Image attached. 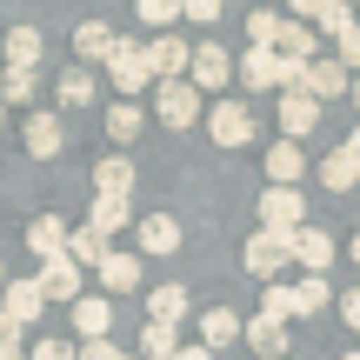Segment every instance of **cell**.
I'll return each instance as SVG.
<instances>
[{"label": "cell", "mask_w": 360, "mask_h": 360, "mask_svg": "<svg viewBox=\"0 0 360 360\" xmlns=\"http://www.w3.org/2000/svg\"><path fill=\"white\" fill-rule=\"evenodd\" d=\"M287 260H294V233H274V227H260L254 240L240 247V267L254 274V281H274Z\"/></svg>", "instance_id": "obj_1"}, {"label": "cell", "mask_w": 360, "mask_h": 360, "mask_svg": "<svg viewBox=\"0 0 360 360\" xmlns=\"http://www.w3.org/2000/svg\"><path fill=\"white\" fill-rule=\"evenodd\" d=\"M154 114H160V127H193L200 120V94L187 80H154Z\"/></svg>", "instance_id": "obj_2"}, {"label": "cell", "mask_w": 360, "mask_h": 360, "mask_svg": "<svg viewBox=\"0 0 360 360\" xmlns=\"http://www.w3.org/2000/svg\"><path fill=\"white\" fill-rule=\"evenodd\" d=\"M141 53H147V74H154V80H187L193 40H180V34H154V47H141Z\"/></svg>", "instance_id": "obj_3"}, {"label": "cell", "mask_w": 360, "mask_h": 360, "mask_svg": "<svg viewBox=\"0 0 360 360\" xmlns=\"http://www.w3.org/2000/svg\"><path fill=\"white\" fill-rule=\"evenodd\" d=\"M207 134H214L220 147H247L254 141V107L247 101H220L214 114H207Z\"/></svg>", "instance_id": "obj_4"}, {"label": "cell", "mask_w": 360, "mask_h": 360, "mask_svg": "<svg viewBox=\"0 0 360 360\" xmlns=\"http://www.w3.org/2000/svg\"><path fill=\"white\" fill-rule=\"evenodd\" d=\"M107 74H114V87L120 94H141L147 80V53H141V40H114V53H107Z\"/></svg>", "instance_id": "obj_5"}, {"label": "cell", "mask_w": 360, "mask_h": 360, "mask_svg": "<svg viewBox=\"0 0 360 360\" xmlns=\"http://www.w3.org/2000/svg\"><path fill=\"white\" fill-rule=\"evenodd\" d=\"M227 80H233V60H227L220 47H207V40H200V47H193V60H187V87H193V94H214V87H227Z\"/></svg>", "instance_id": "obj_6"}, {"label": "cell", "mask_w": 360, "mask_h": 360, "mask_svg": "<svg viewBox=\"0 0 360 360\" xmlns=\"http://www.w3.org/2000/svg\"><path fill=\"white\" fill-rule=\"evenodd\" d=\"M307 207H300V193L294 187H267L260 193V227H274V233H294V227H307Z\"/></svg>", "instance_id": "obj_7"}, {"label": "cell", "mask_w": 360, "mask_h": 360, "mask_svg": "<svg viewBox=\"0 0 360 360\" xmlns=\"http://www.w3.org/2000/svg\"><path fill=\"white\" fill-rule=\"evenodd\" d=\"M314 127H321V101L300 94V87H287V101H281V141H307Z\"/></svg>", "instance_id": "obj_8"}, {"label": "cell", "mask_w": 360, "mask_h": 360, "mask_svg": "<svg viewBox=\"0 0 360 360\" xmlns=\"http://www.w3.org/2000/svg\"><path fill=\"white\" fill-rule=\"evenodd\" d=\"M34 281H40V294H47V300H67V307L80 300V267H74L67 254L40 260V274H34Z\"/></svg>", "instance_id": "obj_9"}, {"label": "cell", "mask_w": 360, "mask_h": 360, "mask_svg": "<svg viewBox=\"0 0 360 360\" xmlns=\"http://www.w3.org/2000/svg\"><path fill=\"white\" fill-rule=\"evenodd\" d=\"M240 80H247V87H287V60H281V53H274V47H247V60H240Z\"/></svg>", "instance_id": "obj_10"}, {"label": "cell", "mask_w": 360, "mask_h": 360, "mask_svg": "<svg viewBox=\"0 0 360 360\" xmlns=\"http://www.w3.org/2000/svg\"><path fill=\"white\" fill-rule=\"evenodd\" d=\"M40 307H47V294H40V281H7V300H0V314H7L13 327H34Z\"/></svg>", "instance_id": "obj_11"}, {"label": "cell", "mask_w": 360, "mask_h": 360, "mask_svg": "<svg viewBox=\"0 0 360 360\" xmlns=\"http://www.w3.org/2000/svg\"><path fill=\"white\" fill-rule=\"evenodd\" d=\"M74 327L87 340H107V334H114V300H107V294H80L74 300Z\"/></svg>", "instance_id": "obj_12"}, {"label": "cell", "mask_w": 360, "mask_h": 360, "mask_svg": "<svg viewBox=\"0 0 360 360\" xmlns=\"http://www.w3.org/2000/svg\"><path fill=\"white\" fill-rule=\"evenodd\" d=\"M94 274H101L107 294H127V287H141V254H120V247H107V260H101Z\"/></svg>", "instance_id": "obj_13"}, {"label": "cell", "mask_w": 360, "mask_h": 360, "mask_svg": "<svg viewBox=\"0 0 360 360\" xmlns=\"http://www.w3.org/2000/svg\"><path fill=\"white\" fill-rule=\"evenodd\" d=\"M300 94H314V101H334V94H347V67H340V60H307Z\"/></svg>", "instance_id": "obj_14"}, {"label": "cell", "mask_w": 360, "mask_h": 360, "mask_svg": "<svg viewBox=\"0 0 360 360\" xmlns=\"http://www.w3.org/2000/svg\"><path fill=\"white\" fill-rule=\"evenodd\" d=\"M134 240H141V254H174L180 247V220L147 214V220H134Z\"/></svg>", "instance_id": "obj_15"}, {"label": "cell", "mask_w": 360, "mask_h": 360, "mask_svg": "<svg viewBox=\"0 0 360 360\" xmlns=\"http://www.w3.org/2000/svg\"><path fill=\"white\" fill-rule=\"evenodd\" d=\"M114 40H120L114 27H101V20H80V27H74V53H80V67H94V60L107 67V53H114Z\"/></svg>", "instance_id": "obj_16"}, {"label": "cell", "mask_w": 360, "mask_h": 360, "mask_svg": "<svg viewBox=\"0 0 360 360\" xmlns=\"http://www.w3.org/2000/svg\"><path fill=\"white\" fill-rule=\"evenodd\" d=\"M294 260H307V274H327L334 233H327V227H294Z\"/></svg>", "instance_id": "obj_17"}, {"label": "cell", "mask_w": 360, "mask_h": 360, "mask_svg": "<svg viewBox=\"0 0 360 360\" xmlns=\"http://www.w3.org/2000/svg\"><path fill=\"white\" fill-rule=\"evenodd\" d=\"M94 193H114V200H134V160L127 154H107L94 167Z\"/></svg>", "instance_id": "obj_18"}, {"label": "cell", "mask_w": 360, "mask_h": 360, "mask_svg": "<svg viewBox=\"0 0 360 360\" xmlns=\"http://www.w3.org/2000/svg\"><path fill=\"white\" fill-rule=\"evenodd\" d=\"M60 147H67L60 120H53V114H27V154H34V160H53Z\"/></svg>", "instance_id": "obj_19"}, {"label": "cell", "mask_w": 360, "mask_h": 360, "mask_svg": "<svg viewBox=\"0 0 360 360\" xmlns=\"http://www.w3.org/2000/svg\"><path fill=\"white\" fill-rule=\"evenodd\" d=\"M267 174H274V187H294V180L307 174V154H300V141H274V147H267Z\"/></svg>", "instance_id": "obj_20"}, {"label": "cell", "mask_w": 360, "mask_h": 360, "mask_svg": "<svg viewBox=\"0 0 360 360\" xmlns=\"http://www.w3.org/2000/svg\"><path fill=\"white\" fill-rule=\"evenodd\" d=\"M147 321H160V327H180V321H187V287H180V281L154 287V300H147Z\"/></svg>", "instance_id": "obj_21"}, {"label": "cell", "mask_w": 360, "mask_h": 360, "mask_svg": "<svg viewBox=\"0 0 360 360\" xmlns=\"http://www.w3.org/2000/svg\"><path fill=\"white\" fill-rule=\"evenodd\" d=\"M240 340H247L260 360H287V327H274V321H247Z\"/></svg>", "instance_id": "obj_22"}, {"label": "cell", "mask_w": 360, "mask_h": 360, "mask_svg": "<svg viewBox=\"0 0 360 360\" xmlns=\"http://www.w3.org/2000/svg\"><path fill=\"white\" fill-rule=\"evenodd\" d=\"M0 53H7V67H27V74H34V67H40V34H34V27H7Z\"/></svg>", "instance_id": "obj_23"}, {"label": "cell", "mask_w": 360, "mask_h": 360, "mask_svg": "<svg viewBox=\"0 0 360 360\" xmlns=\"http://www.w3.org/2000/svg\"><path fill=\"white\" fill-rule=\"evenodd\" d=\"M27 247H34L40 260H53V254H67V220H53V214H40L34 227H27Z\"/></svg>", "instance_id": "obj_24"}, {"label": "cell", "mask_w": 360, "mask_h": 360, "mask_svg": "<svg viewBox=\"0 0 360 360\" xmlns=\"http://www.w3.org/2000/svg\"><path fill=\"white\" fill-rule=\"evenodd\" d=\"M127 220H134V200H114V193H94V233H101V240H107V233H120Z\"/></svg>", "instance_id": "obj_25"}, {"label": "cell", "mask_w": 360, "mask_h": 360, "mask_svg": "<svg viewBox=\"0 0 360 360\" xmlns=\"http://www.w3.org/2000/svg\"><path fill=\"white\" fill-rule=\"evenodd\" d=\"M240 340V321H233L227 307H214V314H200V347L214 354V347H233Z\"/></svg>", "instance_id": "obj_26"}, {"label": "cell", "mask_w": 360, "mask_h": 360, "mask_svg": "<svg viewBox=\"0 0 360 360\" xmlns=\"http://www.w3.org/2000/svg\"><path fill=\"white\" fill-rule=\"evenodd\" d=\"M260 321H274V327L300 321V294L294 287H267V294H260Z\"/></svg>", "instance_id": "obj_27"}, {"label": "cell", "mask_w": 360, "mask_h": 360, "mask_svg": "<svg viewBox=\"0 0 360 360\" xmlns=\"http://www.w3.org/2000/svg\"><path fill=\"white\" fill-rule=\"evenodd\" d=\"M354 180H360V160H354V154H340V147H334V154L321 160V187H334V193H347Z\"/></svg>", "instance_id": "obj_28"}, {"label": "cell", "mask_w": 360, "mask_h": 360, "mask_svg": "<svg viewBox=\"0 0 360 360\" xmlns=\"http://www.w3.org/2000/svg\"><path fill=\"white\" fill-rule=\"evenodd\" d=\"M174 347H180V327H160V321L141 327V360H174Z\"/></svg>", "instance_id": "obj_29"}, {"label": "cell", "mask_w": 360, "mask_h": 360, "mask_svg": "<svg viewBox=\"0 0 360 360\" xmlns=\"http://www.w3.org/2000/svg\"><path fill=\"white\" fill-rule=\"evenodd\" d=\"M67 260H74V267H101V260H107V240H101L94 227L67 233Z\"/></svg>", "instance_id": "obj_30"}, {"label": "cell", "mask_w": 360, "mask_h": 360, "mask_svg": "<svg viewBox=\"0 0 360 360\" xmlns=\"http://www.w3.org/2000/svg\"><path fill=\"white\" fill-rule=\"evenodd\" d=\"M314 27H321V34H347V27H360V13H354V0H321V13H314Z\"/></svg>", "instance_id": "obj_31"}, {"label": "cell", "mask_w": 360, "mask_h": 360, "mask_svg": "<svg viewBox=\"0 0 360 360\" xmlns=\"http://www.w3.org/2000/svg\"><path fill=\"white\" fill-rule=\"evenodd\" d=\"M274 53H281V60H307V53H314V27L287 20V27H281V40H274Z\"/></svg>", "instance_id": "obj_32"}, {"label": "cell", "mask_w": 360, "mask_h": 360, "mask_svg": "<svg viewBox=\"0 0 360 360\" xmlns=\"http://www.w3.org/2000/svg\"><path fill=\"white\" fill-rule=\"evenodd\" d=\"M281 13H274V7H254V13H247V40H254V47H274V40H281Z\"/></svg>", "instance_id": "obj_33"}, {"label": "cell", "mask_w": 360, "mask_h": 360, "mask_svg": "<svg viewBox=\"0 0 360 360\" xmlns=\"http://www.w3.org/2000/svg\"><path fill=\"white\" fill-rule=\"evenodd\" d=\"M60 101L67 107H94V74H87V67H67V74H60Z\"/></svg>", "instance_id": "obj_34"}, {"label": "cell", "mask_w": 360, "mask_h": 360, "mask_svg": "<svg viewBox=\"0 0 360 360\" xmlns=\"http://www.w3.org/2000/svg\"><path fill=\"white\" fill-rule=\"evenodd\" d=\"M141 120H147V114H141V107H134V101H120V107H114V114H107V134H114V141H120V147H127V141H134V134H141Z\"/></svg>", "instance_id": "obj_35"}, {"label": "cell", "mask_w": 360, "mask_h": 360, "mask_svg": "<svg viewBox=\"0 0 360 360\" xmlns=\"http://www.w3.org/2000/svg\"><path fill=\"white\" fill-rule=\"evenodd\" d=\"M294 294H300V314H321V307H327V300H334V287H327V281H321V274H307V281H300V287H294Z\"/></svg>", "instance_id": "obj_36"}, {"label": "cell", "mask_w": 360, "mask_h": 360, "mask_svg": "<svg viewBox=\"0 0 360 360\" xmlns=\"http://www.w3.org/2000/svg\"><path fill=\"white\" fill-rule=\"evenodd\" d=\"M34 87H40V80L27 74V67H7V80H0V101H34Z\"/></svg>", "instance_id": "obj_37"}, {"label": "cell", "mask_w": 360, "mask_h": 360, "mask_svg": "<svg viewBox=\"0 0 360 360\" xmlns=\"http://www.w3.org/2000/svg\"><path fill=\"white\" fill-rule=\"evenodd\" d=\"M134 13L147 27H167V20H180V0H134Z\"/></svg>", "instance_id": "obj_38"}, {"label": "cell", "mask_w": 360, "mask_h": 360, "mask_svg": "<svg viewBox=\"0 0 360 360\" xmlns=\"http://www.w3.org/2000/svg\"><path fill=\"white\" fill-rule=\"evenodd\" d=\"M334 60H340V67H347V74H354V67H360V27H347V34H340V40H334Z\"/></svg>", "instance_id": "obj_39"}, {"label": "cell", "mask_w": 360, "mask_h": 360, "mask_svg": "<svg viewBox=\"0 0 360 360\" xmlns=\"http://www.w3.org/2000/svg\"><path fill=\"white\" fill-rule=\"evenodd\" d=\"M180 13L200 20V27H214V20H220V0H180Z\"/></svg>", "instance_id": "obj_40"}, {"label": "cell", "mask_w": 360, "mask_h": 360, "mask_svg": "<svg viewBox=\"0 0 360 360\" xmlns=\"http://www.w3.org/2000/svg\"><path fill=\"white\" fill-rule=\"evenodd\" d=\"M27 360H74V347H67V340H40Z\"/></svg>", "instance_id": "obj_41"}, {"label": "cell", "mask_w": 360, "mask_h": 360, "mask_svg": "<svg viewBox=\"0 0 360 360\" xmlns=\"http://www.w3.org/2000/svg\"><path fill=\"white\" fill-rule=\"evenodd\" d=\"M314 13H321V0H287V20H300V27H314Z\"/></svg>", "instance_id": "obj_42"}, {"label": "cell", "mask_w": 360, "mask_h": 360, "mask_svg": "<svg viewBox=\"0 0 360 360\" xmlns=\"http://www.w3.org/2000/svg\"><path fill=\"white\" fill-rule=\"evenodd\" d=\"M74 360H127L120 347H107V340H87V354H74Z\"/></svg>", "instance_id": "obj_43"}, {"label": "cell", "mask_w": 360, "mask_h": 360, "mask_svg": "<svg viewBox=\"0 0 360 360\" xmlns=\"http://www.w3.org/2000/svg\"><path fill=\"white\" fill-rule=\"evenodd\" d=\"M340 321L360 327V287H354V294H340Z\"/></svg>", "instance_id": "obj_44"}, {"label": "cell", "mask_w": 360, "mask_h": 360, "mask_svg": "<svg viewBox=\"0 0 360 360\" xmlns=\"http://www.w3.org/2000/svg\"><path fill=\"white\" fill-rule=\"evenodd\" d=\"M174 360H214V354H207L200 340H193V347H174Z\"/></svg>", "instance_id": "obj_45"}, {"label": "cell", "mask_w": 360, "mask_h": 360, "mask_svg": "<svg viewBox=\"0 0 360 360\" xmlns=\"http://www.w3.org/2000/svg\"><path fill=\"white\" fill-rule=\"evenodd\" d=\"M0 360H27V347L20 340H0Z\"/></svg>", "instance_id": "obj_46"}, {"label": "cell", "mask_w": 360, "mask_h": 360, "mask_svg": "<svg viewBox=\"0 0 360 360\" xmlns=\"http://www.w3.org/2000/svg\"><path fill=\"white\" fill-rule=\"evenodd\" d=\"M340 154H354V160H360V127L347 134V141H340Z\"/></svg>", "instance_id": "obj_47"}, {"label": "cell", "mask_w": 360, "mask_h": 360, "mask_svg": "<svg viewBox=\"0 0 360 360\" xmlns=\"http://www.w3.org/2000/svg\"><path fill=\"white\" fill-rule=\"evenodd\" d=\"M0 340H20V327H13V321H7V314H0Z\"/></svg>", "instance_id": "obj_48"}, {"label": "cell", "mask_w": 360, "mask_h": 360, "mask_svg": "<svg viewBox=\"0 0 360 360\" xmlns=\"http://www.w3.org/2000/svg\"><path fill=\"white\" fill-rule=\"evenodd\" d=\"M347 101H354V114H360V80H347Z\"/></svg>", "instance_id": "obj_49"}, {"label": "cell", "mask_w": 360, "mask_h": 360, "mask_svg": "<svg viewBox=\"0 0 360 360\" xmlns=\"http://www.w3.org/2000/svg\"><path fill=\"white\" fill-rule=\"evenodd\" d=\"M354 260H360V233H354Z\"/></svg>", "instance_id": "obj_50"}, {"label": "cell", "mask_w": 360, "mask_h": 360, "mask_svg": "<svg viewBox=\"0 0 360 360\" xmlns=\"http://www.w3.org/2000/svg\"><path fill=\"white\" fill-rule=\"evenodd\" d=\"M0 287H7V267H0Z\"/></svg>", "instance_id": "obj_51"}, {"label": "cell", "mask_w": 360, "mask_h": 360, "mask_svg": "<svg viewBox=\"0 0 360 360\" xmlns=\"http://www.w3.org/2000/svg\"><path fill=\"white\" fill-rule=\"evenodd\" d=\"M254 7H267V0H254Z\"/></svg>", "instance_id": "obj_52"}, {"label": "cell", "mask_w": 360, "mask_h": 360, "mask_svg": "<svg viewBox=\"0 0 360 360\" xmlns=\"http://www.w3.org/2000/svg\"><path fill=\"white\" fill-rule=\"evenodd\" d=\"M127 360H141V354H127Z\"/></svg>", "instance_id": "obj_53"}, {"label": "cell", "mask_w": 360, "mask_h": 360, "mask_svg": "<svg viewBox=\"0 0 360 360\" xmlns=\"http://www.w3.org/2000/svg\"><path fill=\"white\" fill-rule=\"evenodd\" d=\"M354 13H360V0H354Z\"/></svg>", "instance_id": "obj_54"}, {"label": "cell", "mask_w": 360, "mask_h": 360, "mask_svg": "<svg viewBox=\"0 0 360 360\" xmlns=\"http://www.w3.org/2000/svg\"><path fill=\"white\" fill-rule=\"evenodd\" d=\"M347 360H360V354H347Z\"/></svg>", "instance_id": "obj_55"}, {"label": "cell", "mask_w": 360, "mask_h": 360, "mask_svg": "<svg viewBox=\"0 0 360 360\" xmlns=\"http://www.w3.org/2000/svg\"><path fill=\"white\" fill-rule=\"evenodd\" d=\"M0 120H7V114H0Z\"/></svg>", "instance_id": "obj_56"}]
</instances>
